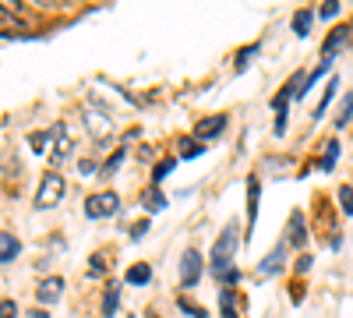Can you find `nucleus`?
<instances>
[{
    "mask_svg": "<svg viewBox=\"0 0 353 318\" xmlns=\"http://www.w3.org/2000/svg\"><path fill=\"white\" fill-rule=\"evenodd\" d=\"M50 138H57V128H53V131H43V135H32V149H36V152H46Z\"/></svg>",
    "mask_w": 353,
    "mask_h": 318,
    "instance_id": "obj_23",
    "label": "nucleus"
},
{
    "mask_svg": "<svg viewBox=\"0 0 353 318\" xmlns=\"http://www.w3.org/2000/svg\"><path fill=\"white\" fill-rule=\"evenodd\" d=\"M226 128V117H212V121H201L198 124V138H212V135H219Z\"/></svg>",
    "mask_w": 353,
    "mask_h": 318,
    "instance_id": "obj_14",
    "label": "nucleus"
},
{
    "mask_svg": "<svg viewBox=\"0 0 353 318\" xmlns=\"http://www.w3.org/2000/svg\"><path fill=\"white\" fill-rule=\"evenodd\" d=\"M201 276V255L198 251H184V262H181V279L184 286H194Z\"/></svg>",
    "mask_w": 353,
    "mask_h": 318,
    "instance_id": "obj_6",
    "label": "nucleus"
},
{
    "mask_svg": "<svg viewBox=\"0 0 353 318\" xmlns=\"http://www.w3.org/2000/svg\"><path fill=\"white\" fill-rule=\"evenodd\" d=\"M350 117H353V92H346V99H343V106H339L336 128H346V124H350Z\"/></svg>",
    "mask_w": 353,
    "mask_h": 318,
    "instance_id": "obj_17",
    "label": "nucleus"
},
{
    "mask_svg": "<svg viewBox=\"0 0 353 318\" xmlns=\"http://www.w3.org/2000/svg\"><path fill=\"white\" fill-rule=\"evenodd\" d=\"M329 68H332V61H321V68H318V71H311V74H307V85H314V81H318V78H325V71H329Z\"/></svg>",
    "mask_w": 353,
    "mask_h": 318,
    "instance_id": "obj_29",
    "label": "nucleus"
},
{
    "mask_svg": "<svg viewBox=\"0 0 353 318\" xmlns=\"http://www.w3.org/2000/svg\"><path fill=\"white\" fill-rule=\"evenodd\" d=\"M117 308H121V286L110 283L103 294V318H117Z\"/></svg>",
    "mask_w": 353,
    "mask_h": 318,
    "instance_id": "obj_8",
    "label": "nucleus"
},
{
    "mask_svg": "<svg viewBox=\"0 0 353 318\" xmlns=\"http://www.w3.org/2000/svg\"><path fill=\"white\" fill-rule=\"evenodd\" d=\"M283 255H286V244H279L269 258H265V262L258 266V272H261V276H276V272L283 269Z\"/></svg>",
    "mask_w": 353,
    "mask_h": 318,
    "instance_id": "obj_9",
    "label": "nucleus"
},
{
    "mask_svg": "<svg viewBox=\"0 0 353 318\" xmlns=\"http://www.w3.org/2000/svg\"><path fill=\"white\" fill-rule=\"evenodd\" d=\"M339 206H343V212H346V216H353V188H350V184H343V188H339Z\"/></svg>",
    "mask_w": 353,
    "mask_h": 318,
    "instance_id": "obj_21",
    "label": "nucleus"
},
{
    "mask_svg": "<svg viewBox=\"0 0 353 318\" xmlns=\"http://www.w3.org/2000/svg\"><path fill=\"white\" fill-rule=\"evenodd\" d=\"M233 248H237V223H230V226L223 230V237L216 241V248H212V272H216L219 279H223L226 272H233V269H230Z\"/></svg>",
    "mask_w": 353,
    "mask_h": 318,
    "instance_id": "obj_1",
    "label": "nucleus"
},
{
    "mask_svg": "<svg viewBox=\"0 0 353 318\" xmlns=\"http://www.w3.org/2000/svg\"><path fill=\"white\" fill-rule=\"evenodd\" d=\"M350 32H353L350 25H339L336 32H332V36L325 39V46H321V57H325V61H332V57H336V53H339V50H343V46L350 43Z\"/></svg>",
    "mask_w": 353,
    "mask_h": 318,
    "instance_id": "obj_5",
    "label": "nucleus"
},
{
    "mask_svg": "<svg viewBox=\"0 0 353 318\" xmlns=\"http://www.w3.org/2000/svg\"><path fill=\"white\" fill-rule=\"evenodd\" d=\"M14 255H18V241L8 234V230H4V234H0V262H14Z\"/></svg>",
    "mask_w": 353,
    "mask_h": 318,
    "instance_id": "obj_12",
    "label": "nucleus"
},
{
    "mask_svg": "<svg viewBox=\"0 0 353 318\" xmlns=\"http://www.w3.org/2000/svg\"><path fill=\"white\" fill-rule=\"evenodd\" d=\"M336 89H339V81H329V89H325V99L318 103V110H314V117H325V106L332 103V96H336Z\"/></svg>",
    "mask_w": 353,
    "mask_h": 318,
    "instance_id": "obj_22",
    "label": "nucleus"
},
{
    "mask_svg": "<svg viewBox=\"0 0 353 318\" xmlns=\"http://www.w3.org/2000/svg\"><path fill=\"white\" fill-rule=\"evenodd\" d=\"M286 237H290V244H304L307 241V230H304V216L301 212L290 216V234Z\"/></svg>",
    "mask_w": 353,
    "mask_h": 318,
    "instance_id": "obj_10",
    "label": "nucleus"
},
{
    "mask_svg": "<svg viewBox=\"0 0 353 318\" xmlns=\"http://www.w3.org/2000/svg\"><path fill=\"white\" fill-rule=\"evenodd\" d=\"M145 209H149V212H159V209H166V198L159 195V191H145Z\"/></svg>",
    "mask_w": 353,
    "mask_h": 318,
    "instance_id": "obj_18",
    "label": "nucleus"
},
{
    "mask_svg": "<svg viewBox=\"0 0 353 318\" xmlns=\"http://www.w3.org/2000/svg\"><path fill=\"white\" fill-rule=\"evenodd\" d=\"M311 11H297V14H293V32H297V36H307L311 32Z\"/></svg>",
    "mask_w": 353,
    "mask_h": 318,
    "instance_id": "obj_16",
    "label": "nucleus"
},
{
    "mask_svg": "<svg viewBox=\"0 0 353 318\" xmlns=\"http://www.w3.org/2000/svg\"><path fill=\"white\" fill-rule=\"evenodd\" d=\"M258 195H261L258 177H248V223H254V216H258Z\"/></svg>",
    "mask_w": 353,
    "mask_h": 318,
    "instance_id": "obj_11",
    "label": "nucleus"
},
{
    "mask_svg": "<svg viewBox=\"0 0 353 318\" xmlns=\"http://www.w3.org/2000/svg\"><path fill=\"white\" fill-rule=\"evenodd\" d=\"M85 212L92 216V219H106L113 212H121V198H117L113 191H103V195H92L85 201Z\"/></svg>",
    "mask_w": 353,
    "mask_h": 318,
    "instance_id": "obj_3",
    "label": "nucleus"
},
{
    "mask_svg": "<svg viewBox=\"0 0 353 318\" xmlns=\"http://www.w3.org/2000/svg\"><path fill=\"white\" fill-rule=\"evenodd\" d=\"M128 318H134V315H128Z\"/></svg>",
    "mask_w": 353,
    "mask_h": 318,
    "instance_id": "obj_34",
    "label": "nucleus"
},
{
    "mask_svg": "<svg viewBox=\"0 0 353 318\" xmlns=\"http://www.w3.org/2000/svg\"><path fill=\"white\" fill-rule=\"evenodd\" d=\"M176 304H181V308H184L188 315H194V318H209V311H205V308H194V304H188L184 297H181V301H176Z\"/></svg>",
    "mask_w": 353,
    "mask_h": 318,
    "instance_id": "obj_28",
    "label": "nucleus"
},
{
    "mask_svg": "<svg viewBox=\"0 0 353 318\" xmlns=\"http://www.w3.org/2000/svg\"><path fill=\"white\" fill-rule=\"evenodd\" d=\"M258 50H261V46H258V43H251L248 50H241V53H237V71H244V68L251 64V57H254Z\"/></svg>",
    "mask_w": 353,
    "mask_h": 318,
    "instance_id": "obj_25",
    "label": "nucleus"
},
{
    "mask_svg": "<svg viewBox=\"0 0 353 318\" xmlns=\"http://www.w3.org/2000/svg\"><path fill=\"white\" fill-rule=\"evenodd\" d=\"M64 198V177L61 173H43V184H39V191H36V209H53L57 201Z\"/></svg>",
    "mask_w": 353,
    "mask_h": 318,
    "instance_id": "obj_2",
    "label": "nucleus"
},
{
    "mask_svg": "<svg viewBox=\"0 0 353 318\" xmlns=\"http://www.w3.org/2000/svg\"><path fill=\"white\" fill-rule=\"evenodd\" d=\"M336 159H339V141H329V149H325V156H321V170H332L336 166Z\"/></svg>",
    "mask_w": 353,
    "mask_h": 318,
    "instance_id": "obj_20",
    "label": "nucleus"
},
{
    "mask_svg": "<svg viewBox=\"0 0 353 318\" xmlns=\"http://www.w3.org/2000/svg\"><path fill=\"white\" fill-rule=\"evenodd\" d=\"M103 269H106V262H103V258L96 255V258H92V272H103Z\"/></svg>",
    "mask_w": 353,
    "mask_h": 318,
    "instance_id": "obj_33",
    "label": "nucleus"
},
{
    "mask_svg": "<svg viewBox=\"0 0 353 318\" xmlns=\"http://www.w3.org/2000/svg\"><path fill=\"white\" fill-rule=\"evenodd\" d=\"M81 173H85V177H88V173H96V163L92 159H81Z\"/></svg>",
    "mask_w": 353,
    "mask_h": 318,
    "instance_id": "obj_32",
    "label": "nucleus"
},
{
    "mask_svg": "<svg viewBox=\"0 0 353 318\" xmlns=\"http://www.w3.org/2000/svg\"><path fill=\"white\" fill-rule=\"evenodd\" d=\"M145 230H149V223H134V230H131V237H134V241H141V237H145Z\"/></svg>",
    "mask_w": 353,
    "mask_h": 318,
    "instance_id": "obj_30",
    "label": "nucleus"
},
{
    "mask_svg": "<svg viewBox=\"0 0 353 318\" xmlns=\"http://www.w3.org/2000/svg\"><path fill=\"white\" fill-rule=\"evenodd\" d=\"M85 124H88V135L99 138V141H106V138L113 135V121L106 117L103 110H96V106H88V110H85Z\"/></svg>",
    "mask_w": 353,
    "mask_h": 318,
    "instance_id": "obj_4",
    "label": "nucleus"
},
{
    "mask_svg": "<svg viewBox=\"0 0 353 318\" xmlns=\"http://www.w3.org/2000/svg\"><path fill=\"white\" fill-rule=\"evenodd\" d=\"M61 294H64V279H61V276L43 279V283H39V290H36L39 304H53V301H61Z\"/></svg>",
    "mask_w": 353,
    "mask_h": 318,
    "instance_id": "obj_7",
    "label": "nucleus"
},
{
    "mask_svg": "<svg viewBox=\"0 0 353 318\" xmlns=\"http://www.w3.org/2000/svg\"><path fill=\"white\" fill-rule=\"evenodd\" d=\"M336 14H339V0H325L318 8V18H336Z\"/></svg>",
    "mask_w": 353,
    "mask_h": 318,
    "instance_id": "obj_27",
    "label": "nucleus"
},
{
    "mask_svg": "<svg viewBox=\"0 0 353 318\" xmlns=\"http://www.w3.org/2000/svg\"><path fill=\"white\" fill-rule=\"evenodd\" d=\"M124 156H128V149H117V152L106 159V166H103V173H106V177H110V173H113L117 166H121V163H124Z\"/></svg>",
    "mask_w": 353,
    "mask_h": 318,
    "instance_id": "obj_26",
    "label": "nucleus"
},
{
    "mask_svg": "<svg viewBox=\"0 0 353 318\" xmlns=\"http://www.w3.org/2000/svg\"><path fill=\"white\" fill-rule=\"evenodd\" d=\"M149 279H152V269H149V266H131V269H128V283H131V286H145Z\"/></svg>",
    "mask_w": 353,
    "mask_h": 318,
    "instance_id": "obj_15",
    "label": "nucleus"
},
{
    "mask_svg": "<svg viewBox=\"0 0 353 318\" xmlns=\"http://www.w3.org/2000/svg\"><path fill=\"white\" fill-rule=\"evenodd\" d=\"M0 318H18V308H14V301H4V315Z\"/></svg>",
    "mask_w": 353,
    "mask_h": 318,
    "instance_id": "obj_31",
    "label": "nucleus"
},
{
    "mask_svg": "<svg viewBox=\"0 0 353 318\" xmlns=\"http://www.w3.org/2000/svg\"><path fill=\"white\" fill-rule=\"evenodd\" d=\"M201 152H205V146H201L198 138H188V141H181V156H184V159H194V156H201Z\"/></svg>",
    "mask_w": 353,
    "mask_h": 318,
    "instance_id": "obj_19",
    "label": "nucleus"
},
{
    "mask_svg": "<svg viewBox=\"0 0 353 318\" xmlns=\"http://www.w3.org/2000/svg\"><path fill=\"white\" fill-rule=\"evenodd\" d=\"M173 166H176V159H173V156H170V159H163V163L156 166V173H152V181H156V184H159V181H166Z\"/></svg>",
    "mask_w": 353,
    "mask_h": 318,
    "instance_id": "obj_24",
    "label": "nucleus"
},
{
    "mask_svg": "<svg viewBox=\"0 0 353 318\" xmlns=\"http://www.w3.org/2000/svg\"><path fill=\"white\" fill-rule=\"evenodd\" d=\"M53 128H57V149L50 152V159L57 163V159L68 156V146H71V141H68V128H64V124H53Z\"/></svg>",
    "mask_w": 353,
    "mask_h": 318,
    "instance_id": "obj_13",
    "label": "nucleus"
}]
</instances>
